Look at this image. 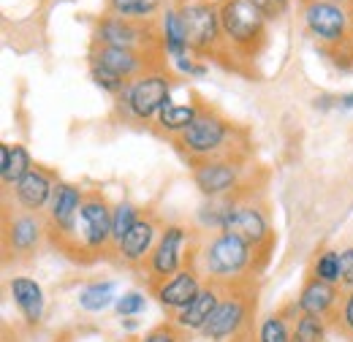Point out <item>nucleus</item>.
I'll list each match as a JSON object with an SVG mask.
<instances>
[{
  "label": "nucleus",
  "mask_w": 353,
  "mask_h": 342,
  "mask_svg": "<svg viewBox=\"0 0 353 342\" xmlns=\"http://www.w3.org/2000/svg\"><path fill=\"white\" fill-rule=\"evenodd\" d=\"M193 253H196V250H193ZM204 283H207L204 274L199 272L196 261L190 258V263H188L185 269H179L172 280H166V283H163L161 288H155L152 294H155V299L161 301V307H163L166 312L176 315L179 310H185L190 301L201 294Z\"/></svg>",
  "instance_id": "17"
},
{
  "label": "nucleus",
  "mask_w": 353,
  "mask_h": 342,
  "mask_svg": "<svg viewBox=\"0 0 353 342\" xmlns=\"http://www.w3.org/2000/svg\"><path fill=\"white\" fill-rule=\"evenodd\" d=\"M185 340H188V334L176 326L174 321H166V323L152 326L144 337H139L136 342H185Z\"/></svg>",
  "instance_id": "32"
},
{
  "label": "nucleus",
  "mask_w": 353,
  "mask_h": 342,
  "mask_svg": "<svg viewBox=\"0 0 353 342\" xmlns=\"http://www.w3.org/2000/svg\"><path fill=\"white\" fill-rule=\"evenodd\" d=\"M163 57H166V52H136V49L103 46V43H92V49H90V66L106 68L125 82H133L150 71L163 68V63H161Z\"/></svg>",
  "instance_id": "14"
},
{
  "label": "nucleus",
  "mask_w": 353,
  "mask_h": 342,
  "mask_svg": "<svg viewBox=\"0 0 353 342\" xmlns=\"http://www.w3.org/2000/svg\"><path fill=\"white\" fill-rule=\"evenodd\" d=\"M46 239V220L39 212H8L3 217V256L6 261H28Z\"/></svg>",
  "instance_id": "12"
},
{
  "label": "nucleus",
  "mask_w": 353,
  "mask_h": 342,
  "mask_svg": "<svg viewBox=\"0 0 353 342\" xmlns=\"http://www.w3.org/2000/svg\"><path fill=\"white\" fill-rule=\"evenodd\" d=\"M334 332H340L345 340H353V291H345V299H343V307H340V315L337 321L332 323Z\"/></svg>",
  "instance_id": "33"
},
{
  "label": "nucleus",
  "mask_w": 353,
  "mask_h": 342,
  "mask_svg": "<svg viewBox=\"0 0 353 342\" xmlns=\"http://www.w3.org/2000/svg\"><path fill=\"white\" fill-rule=\"evenodd\" d=\"M190 54L199 60H225V39L221 25V6L215 3H182L179 6Z\"/></svg>",
  "instance_id": "6"
},
{
  "label": "nucleus",
  "mask_w": 353,
  "mask_h": 342,
  "mask_svg": "<svg viewBox=\"0 0 353 342\" xmlns=\"http://www.w3.org/2000/svg\"><path fill=\"white\" fill-rule=\"evenodd\" d=\"M305 28L318 43L329 46V49H340L351 41L353 36V19L351 11L343 3H332V0H307L305 6Z\"/></svg>",
  "instance_id": "11"
},
{
  "label": "nucleus",
  "mask_w": 353,
  "mask_h": 342,
  "mask_svg": "<svg viewBox=\"0 0 353 342\" xmlns=\"http://www.w3.org/2000/svg\"><path fill=\"white\" fill-rule=\"evenodd\" d=\"M161 0H109V14L128 19H150L158 11Z\"/></svg>",
  "instance_id": "30"
},
{
  "label": "nucleus",
  "mask_w": 353,
  "mask_h": 342,
  "mask_svg": "<svg viewBox=\"0 0 353 342\" xmlns=\"http://www.w3.org/2000/svg\"><path fill=\"white\" fill-rule=\"evenodd\" d=\"M193 261L204 274V280L218 285L242 280V277H256L261 272L256 250L231 231H218L204 245H196Z\"/></svg>",
  "instance_id": "2"
},
{
  "label": "nucleus",
  "mask_w": 353,
  "mask_h": 342,
  "mask_svg": "<svg viewBox=\"0 0 353 342\" xmlns=\"http://www.w3.org/2000/svg\"><path fill=\"white\" fill-rule=\"evenodd\" d=\"M340 274H343V256H340V250H323V253L315 256L310 277H318L323 283L340 285Z\"/></svg>",
  "instance_id": "29"
},
{
  "label": "nucleus",
  "mask_w": 353,
  "mask_h": 342,
  "mask_svg": "<svg viewBox=\"0 0 353 342\" xmlns=\"http://www.w3.org/2000/svg\"><path fill=\"white\" fill-rule=\"evenodd\" d=\"M234 133H236V128L223 117L221 112L204 103L201 114L179 136H174V144L182 150L188 163H193V161H204V158H215V155L239 152V150H231L234 147Z\"/></svg>",
  "instance_id": "5"
},
{
  "label": "nucleus",
  "mask_w": 353,
  "mask_h": 342,
  "mask_svg": "<svg viewBox=\"0 0 353 342\" xmlns=\"http://www.w3.org/2000/svg\"><path fill=\"white\" fill-rule=\"evenodd\" d=\"M277 3H280V6H285V3H288V0H277Z\"/></svg>",
  "instance_id": "40"
},
{
  "label": "nucleus",
  "mask_w": 353,
  "mask_h": 342,
  "mask_svg": "<svg viewBox=\"0 0 353 342\" xmlns=\"http://www.w3.org/2000/svg\"><path fill=\"white\" fill-rule=\"evenodd\" d=\"M343 299H345V291L340 285L323 283L318 277H307L305 285H302V291H299V296H296V307H299V312L323 318L332 326L337 321V315H340Z\"/></svg>",
  "instance_id": "16"
},
{
  "label": "nucleus",
  "mask_w": 353,
  "mask_h": 342,
  "mask_svg": "<svg viewBox=\"0 0 353 342\" xmlns=\"http://www.w3.org/2000/svg\"><path fill=\"white\" fill-rule=\"evenodd\" d=\"M231 342H259V337H256V326H250V329H245L242 334H236Z\"/></svg>",
  "instance_id": "36"
},
{
  "label": "nucleus",
  "mask_w": 353,
  "mask_h": 342,
  "mask_svg": "<svg viewBox=\"0 0 353 342\" xmlns=\"http://www.w3.org/2000/svg\"><path fill=\"white\" fill-rule=\"evenodd\" d=\"M348 342H353V340H348Z\"/></svg>",
  "instance_id": "42"
},
{
  "label": "nucleus",
  "mask_w": 353,
  "mask_h": 342,
  "mask_svg": "<svg viewBox=\"0 0 353 342\" xmlns=\"http://www.w3.org/2000/svg\"><path fill=\"white\" fill-rule=\"evenodd\" d=\"M85 193L88 190H82L74 182H57V188L52 193V201H49L44 214L46 239L52 245L63 242L74 231V225L79 220V212H82V204H85Z\"/></svg>",
  "instance_id": "15"
},
{
  "label": "nucleus",
  "mask_w": 353,
  "mask_h": 342,
  "mask_svg": "<svg viewBox=\"0 0 353 342\" xmlns=\"http://www.w3.org/2000/svg\"><path fill=\"white\" fill-rule=\"evenodd\" d=\"M172 92H174V77L166 68H158V71H150V74L133 79L131 85L125 87V92L117 98H120V106H125V112L136 123H150L166 106Z\"/></svg>",
  "instance_id": "9"
},
{
  "label": "nucleus",
  "mask_w": 353,
  "mask_h": 342,
  "mask_svg": "<svg viewBox=\"0 0 353 342\" xmlns=\"http://www.w3.org/2000/svg\"><path fill=\"white\" fill-rule=\"evenodd\" d=\"M117 301V285L114 280H95L79 291V307L88 312H101Z\"/></svg>",
  "instance_id": "26"
},
{
  "label": "nucleus",
  "mask_w": 353,
  "mask_h": 342,
  "mask_svg": "<svg viewBox=\"0 0 353 342\" xmlns=\"http://www.w3.org/2000/svg\"><path fill=\"white\" fill-rule=\"evenodd\" d=\"M30 169H33V158L22 144H3L0 147V179L6 188L17 185Z\"/></svg>",
  "instance_id": "25"
},
{
  "label": "nucleus",
  "mask_w": 353,
  "mask_h": 342,
  "mask_svg": "<svg viewBox=\"0 0 353 342\" xmlns=\"http://www.w3.org/2000/svg\"><path fill=\"white\" fill-rule=\"evenodd\" d=\"M329 329H332L329 321L299 312L294 318V337H291V342H326Z\"/></svg>",
  "instance_id": "28"
},
{
  "label": "nucleus",
  "mask_w": 353,
  "mask_h": 342,
  "mask_svg": "<svg viewBox=\"0 0 353 342\" xmlns=\"http://www.w3.org/2000/svg\"><path fill=\"white\" fill-rule=\"evenodd\" d=\"M112 204L101 190H88L85 204L74 231L57 242L54 248L65 258L77 263H92L98 258L114 256V242H112Z\"/></svg>",
  "instance_id": "1"
},
{
  "label": "nucleus",
  "mask_w": 353,
  "mask_h": 342,
  "mask_svg": "<svg viewBox=\"0 0 353 342\" xmlns=\"http://www.w3.org/2000/svg\"><path fill=\"white\" fill-rule=\"evenodd\" d=\"M144 307H147V299H144V294H139V291H128V294H123L120 299L114 301V310H117L120 318H133V315H139Z\"/></svg>",
  "instance_id": "34"
},
{
  "label": "nucleus",
  "mask_w": 353,
  "mask_h": 342,
  "mask_svg": "<svg viewBox=\"0 0 353 342\" xmlns=\"http://www.w3.org/2000/svg\"><path fill=\"white\" fill-rule=\"evenodd\" d=\"M221 25L225 49L234 57L256 60L266 46V14L253 0H223Z\"/></svg>",
  "instance_id": "4"
},
{
  "label": "nucleus",
  "mask_w": 353,
  "mask_h": 342,
  "mask_svg": "<svg viewBox=\"0 0 353 342\" xmlns=\"http://www.w3.org/2000/svg\"><path fill=\"white\" fill-rule=\"evenodd\" d=\"M190 3H212V0H190Z\"/></svg>",
  "instance_id": "39"
},
{
  "label": "nucleus",
  "mask_w": 353,
  "mask_h": 342,
  "mask_svg": "<svg viewBox=\"0 0 353 342\" xmlns=\"http://www.w3.org/2000/svg\"><path fill=\"white\" fill-rule=\"evenodd\" d=\"M190 177L196 188L204 193V199H218L228 193H239L242 179H245V155L242 152H228V155H215L204 161L190 163Z\"/></svg>",
  "instance_id": "10"
},
{
  "label": "nucleus",
  "mask_w": 353,
  "mask_h": 342,
  "mask_svg": "<svg viewBox=\"0 0 353 342\" xmlns=\"http://www.w3.org/2000/svg\"><path fill=\"white\" fill-rule=\"evenodd\" d=\"M223 231H231V234L242 237V239L256 250L259 266L264 269L266 261H269V253H272V245H274V234H272V228H269L266 212L256 201H250L248 196H242L239 204L234 207V212L228 214Z\"/></svg>",
  "instance_id": "13"
},
{
  "label": "nucleus",
  "mask_w": 353,
  "mask_h": 342,
  "mask_svg": "<svg viewBox=\"0 0 353 342\" xmlns=\"http://www.w3.org/2000/svg\"><path fill=\"white\" fill-rule=\"evenodd\" d=\"M201 109H204V101H201V98L188 101V103H174V101L169 98L166 106L158 112L155 123H158V128H163L169 136H179L182 130L188 128V125L201 114Z\"/></svg>",
  "instance_id": "22"
},
{
  "label": "nucleus",
  "mask_w": 353,
  "mask_h": 342,
  "mask_svg": "<svg viewBox=\"0 0 353 342\" xmlns=\"http://www.w3.org/2000/svg\"><path fill=\"white\" fill-rule=\"evenodd\" d=\"M185 342H190V340H185Z\"/></svg>",
  "instance_id": "41"
},
{
  "label": "nucleus",
  "mask_w": 353,
  "mask_h": 342,
  "mask_svg": "<svg viewBox=\"0 0 353 342\" xmlns=\"http://www.w3.org/2000/svg\"><path fill=\"white\" fill-rule=\"evenodd\" d=\"M337 106H340V109H353V92H348V95H337Z\"/></svg>",
  "instance_id": "37"
},
{
  "label": "nucleus",
  "mask_w": 353,
  "mask_h": 342,
  "mask_svg": "<svg viewBox=\"0 0 353 342\" xmlns=\"http://www.w3.org/2000/svg\"><path fill=\"white\" fill-rule=\"evenodd\" d=\"M158 223L152 214H141V220L128 231V237L117 245L114 250V258H120L123 266H131V269H139L144 266V261L150 258L152 248L158 245Z\"/></svg>",
  "instance_id": "19"
},
{
  "label": "nucleus",
  "mask_w": 353,
  "mask_h": 342,
  "mask_svg": "<svg viewBox=\"0 0 353 342\" xmlns=\"http://www.w3.org/2000/svg\"><path fill=\"white\" fill-rule=\"evenodd\" d=\"M8 291H11V299L17 304V310L22 312L25 323H30V326L41 323V318H44V291L33 277H28V274L11 277Z\"/></svg>",
  "instance_id": "21"
},
{
  "label": "nucleus",
  "mask_w": 353,
  "mask_h": 342,
  "mask_svg": "<svg viewBox=\"0 0 353 342\" xmlns=\"http://www.w3.org/2000/svg\"><path fill=\"white\" fill-rule=\"evenodd\" d=\"M218 301H221V285L218 283H204L201 294L190 301L185 310H179L176 315H172V321H174L185 334H201V329L212 318Z\"/></svg>",
  "instance_id": "20"
},
{
  "label": "nucleus",
  "mask_w": 353,
  "mask_h": 342,
  "mask_svg": "<svg viewBox=\"0 0 353 342\" xmlns=\"http://www.w3.org/2000/svg\"><path fill=\"white\" fill-rule=\"evenodd\" d=\"M103 46H120L136 52H166L163 36L150 19H128L117 14H106L95 25V41Z\"/></svg>",
  "instance_id": "8"
},
{
  "label": "nucleus",
  "mask_w": 353,
  "mask_h": 342,
  "mask_svg": "<svg viewBox=\"0 0 353 342\" xmlns=\"http://www.w3.org/2000/svg\"><path fill=\"white\" fill-rule=\"evenodd\" d=\"M343 274H340V288L343 291H353V245L345 248L343 253Z\"/></svg>",
  "instance_id": "35"
},
{
  "label": "nucleus",
  "mask_w": 353,
  "mask_h": 342,
  "mask_svg": "<svg viewBox=\"0 0 353 342\" xmlns=\"http://www.w3.org/2000/svg\"><path fill=\"white\" fill-rule=\"evenodd\" d=\"M90 77H92L95 85L101 87L103 92H109V95H123L125 87L131 85V82L120 79L117 74H112V71H106V68H98V66H90Z\"/></svg>",
  "instance_id": "31"
},
{
  "label": "nucleus",
  "mask_w": 353,
  "mask_h": 342,
  "mask_svg": "<svg viewBox=\"0 0 353 342\" xmlns=\"http://www.w3.org/2000/svg\"><path fill=\"white\" fill-rule=\"evenodd\" d=\"M57 177L44 166H33L17 185H14V201L25 212H44L52 201V193L57 188Z\"/></svg>",
  "instance_id": "18"
},
{
  "label": "nucleus",
  "mask_w": 353,
  "mask_h": 342,
  "mask_svg": "<svg viewBox=\"0 0 353 342\" xmlns=\"http://www.w3.org/2000/svg\"><path fill=\"white\" fill-rule=\"evenodd\" d=\"M185 242H188L185 225H176V223L163 225V231H161V237H158V245L152 248L150 258H147L144 266H141V274H144L150 291L161 288L166 280L174 277L179 269H185V266L190 263L196 245H193L190 253L185 256Z\"/></svg>",
  "instance_id": "7"
},
{
  "label": "nucleus",
  "mask_w": 353,
  "mask_h": 342,
  "mask_svg": "<svg viewBox=\"0 0 353 342\" xmlns=\"http://www.w3.org/2000/svg\"><path fill=\"white\" fill-rule=\"evenodd\" d=\"M161 36H163V49L172 57V63L190 57V46H188V36H185V22L179 14V6H169L163 19H161Z\"/></svg>",
  "instance_id": "24"
},
{
  "label": "nucleus",
  "mask_w": 353,
  "mask_h": 342,
  "mask_svg": "<svg viewBox=\"0 0 353 342\" xmlns=\"http://www.w3.org/2000/svg\"><path fill=\"white\" fill-rule=\"evenodd\" d=\"M139 220H141V210L136 204H131V201H117L114 204V210H112V242H114V250L128 237V231Z\"/></svg>",
  "instance_id": "27"
},
{
  "label": "nucleus",
  "mask_w": 353,
  "mask_h": 342,
  "mask_svg": "<svg viewBox=\"0 0 353 342\" xmlns=\"http://www.w3.org/2000/svg\"><path fill=\"white\" fill-rule=\"evenodd\" d=\"M256 299L259 291L253 277H242L221 285V301L212 318L207 321V326L201 329V337L212 342H231L245 329L256 326Z\"/></svg>",
  "instance_id": "3"
},
{
  "label": "nucleus",
  "mask_w": 353,
  "mask_h": 342,
  "mask_svg": "<svg viewBox=\"0 0 353 342\" xmlns=\"http://www.w3.org/2000/svg\"><path fill=\"white\" fill-rule=\"evenodd\" d=\"M299 315L296 301H291L288 307H280L277 312H269L256 329L259 342H291L294 337V318Z\"/></svg>",
  "instance_id": "23"
},
{
  "label": "nucleus",
  "mask_w": 353,
  "mask_h": 342,
  "mask_svg": "<svg viewBox=\"0 0 353 342\" xmlns=\"http://www.w3.org/2000/svg\"><path fill=\"white\" fill-rule=\"evenodd\" d=\"M348 11H351V19H353V0H348Z\"/></svg>",
  "instance_id": "38"
}]
</instances>
